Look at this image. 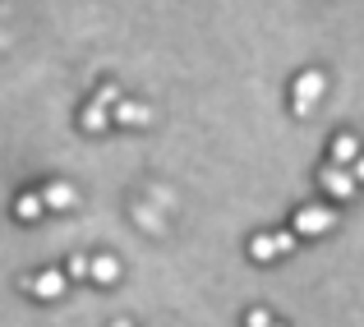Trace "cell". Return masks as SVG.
<instances>
[{"instance_id": "cell-16", "label": "cell", "mask_w": 364, "mask_h": 327, "mask_svg": "<svg viewBox=\"0 0 364 327\" xmlns=\"http://www.w3.org/2000/svg\"><path fill=\"white\" fill-rule=\"evenodd\" d=\"M111 327H129V323H111Z\"/></svg>"}, {"instance_id": "cell-8", "label": "cell", "mask_w": 364, "mask_h": 327, "mask_svg": "<svg viewBox=\"0 0 364 327\" xmlns=\"http://www.w3.org/2000/svg\"><path fill=\"white\" fill-rule=\"evenodd\" d=\"M107 124H111V111H107V102H102V97L83 107V129H88V134H102Z\"/></svg>"}, {"instance_id": "cell-17", "label": "cell", "mask_w": 364, "mask_h": 327, "mask_svg": "<svg viewBox=\"0 0 364 327\" xmlns=\"http://www.w3.org/2000/svg\"><path fill=\"white\" fill-rule=\"evenodd\" d=\"M272 327H282V323H272Z\"/></svg>"}, {"instance_id": "cell-2", "label": "cell", "mask_w": 364, "mask_h": 327, "mask_svg": "<svg viewBox=\"0 0 364 327\" xmlns=\"http://www.w3.org/2000/svg\"><path fill=\"white\" fill-rule=\"evenodd\" d=\"M318 180H323V189H328L332 198H355V189H360V180L350 176L346 166H337V161H328V166L318 171Z\"/></svg>"}, {"instance_id": "cell-15", "label": "cell", "mask_w": 364, "mask_h": 327, "mask_svg": "<svg viewBox=\"0 0 364 327\" xmlns=\"http://www.w3.org/2000/svg\"><path fill=\"white\" fill-rule=\"evenodd\" d=\"M350 176H355L360 185H364V152H360V161H355V166H350Z\"/></svg>"}, {"instance_id": "cell-7", "label": "cell", "mask_w": 364, "mask_h": 327, "mask_svg": "<svg viewBox=\"0 0 364 327\" xmlns=\"http://www.w3.org/2000/svg\"><path fill=\"white\" fill-rule=\"evenodd\" d=\"M42 203L55 208V213L74 208V185H65V180H51V185H42Z\"/></svg>"}, {"instance_id": "cell-1", "label": "cell", "mask_w": 364, "mask_h": 327, "mask_svg": "<svg viewBox=\"0 0 364 327\" xmlns=\"http://www.w3.org/2000/svg\"><path fill=\"white\" fill-rule=\"evenodd\" d=\"M323 88H328V79H323L318 70H304L300 79H295V88H291V107H295V115H314V102L323 97Z\"/></svg>"}, {"instance_id": "cell-12", "label": "cell", "mask_w": 364, "mask_h": 327, "mask_svg": "<svg viewBox=\"0 0 364 327\" xmlns=\"http://www.w3.org/2000/svg\"><path fill=\"white\" fill-rule=\"evenodd\" d=\"M65 272H70V277H79V282H83V277H92V258L74 254V258H70V267H65Z\"/></svg>"}, {"instance_id": "cell-4", "label": "cell", "mask_w": 364, "mask_h": 327, "mask_svg": "<svg viewBox=\"0 0 364 327\" xmlns=\"http://www.w3.org/2000/svg\"><path fill=\"white\" fill-rule=\"evenodd\" d=\"M23 291H37V300H60L65 295V272H37V277H23Z\"/></svg>"}, {"instance_id": "cell-10", "label": "cell", "mask_w": 364, "mask_h": 327, "mask_svg": "<svg viewBox=\"0 0 364 327\" xmlns=\"http://www.w3.org/2000/svg\"><path fill=\"white\" fill-rule=\"evenodd\" d=\"M92 282H102V286H111V282H120V263L116 258H92Z\"/></svg>"}, {"instance_id": "cell-11", "label": "cell", "mask_w": 364, "mask_h": 327, "mask_svg": "<svg viewBox=\"0 0 364 327\" xmlns=\"http://www.w3.org/2000/svg\"><path fill=\"white\" fill-rule=\"evenodd\" d=\"M42 189H37V194H23V198H18V203H14V213L18 217H23V221H37V217H42Z\"/></svg>"}, {"instance_id": "cell-5", "label": "cell", "mask_w": 364, "mask_h": 327, "mask_svg": "<svg viewBox=\"0 0 364 327\" xmlns=\"http://www.w3.org/2000/svg\"><path fill=\"white\" fill-rule=\"evenodd\" d=\"M328 148H332V161H337V166H355L360 161V139L355 134H337Z\"/></svg>"}, {"instance_id": "cell-3", "label": "cell", "mask_w": 364, "mask_h": 327, "mask_svg": "<svg viewBox=\"0 0 364 327\" xmlns=\"http://www.w3.org/2000/svg\"><path fill=\"white\" fill-rule=\"evenodd\" d=\"M332 221H337L332 208H300V213H295V230H300V235H328Z\"/></svg>"}, {"instance_id": "cell-6", "label": "cell", "mask_w": 364, "mask_h": 327, "mask_svg": "<svg viewBox=\"0 0 364 327\" xmlns=\"http://www.w3.org/2000/svg\"><path fill=\"white\" fill-rule=\"evenodd\" d=\"M111 120H116V124H129V129H139V124H148V120H152V111L143 107V102H116Z\"/></svg>"}, {"instance_id": "cell-14", "label": "cell", "mask_w": 364, "mask_h": 327, "mask_svg": "<svg viewBox=\"0 0 364 327\" xmlns=\"http://www.w3.org/2000/svg\"><path fill=\"white\" fill-rule=\"evenodd\" d=\"M277 245H282V254H291V245H295V235H291V230H277Z\"/></svg>"}, {"instance_id": "cell-9", "label": "cell", "mask_w": 364, "mask_h": 327, "mask_svg": "<svg viewBox=\"0 0 364 327\" xmlns=\"http://www.w3.org/2000/svg\"><path fill=\"white\" fill-rule=\"evenodd\" d=\"M249 254H254L258 263H272V258L282 254V245H277V235H254L249 240Z\"/></svg>"}, {"instance_id": "cell-13", "label": "cell", "mask_w": 364, "mask_h": 327, "mask_svg": "<svg viewBox=\"0 0 364 327\" xmlns=\"http://www.w3.org/2000/svg\"><path fill=\"white\" fill-rule=\"evenodd\" d=\"M245 327H272V313H267V309H249L245 313Z\"/></svg>"}]
</instances>
